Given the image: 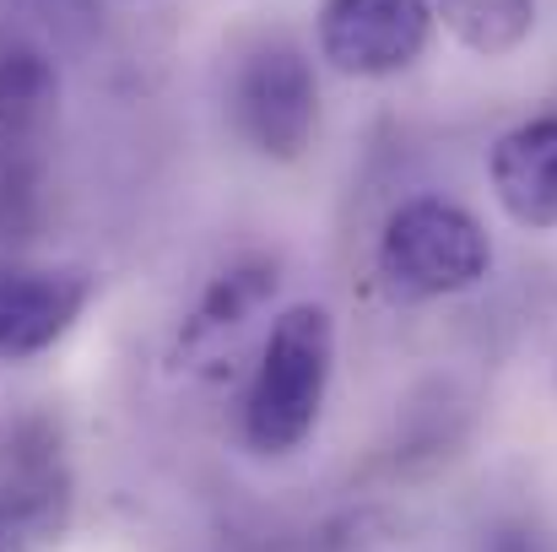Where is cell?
<instances>
[{
  "label": "cell",
  "mask_w": 557,
  "mask_h": 552,
  "mask_svg": "<svg viewBox=\"0 0 557 552\" xmlns=\"http://www.w3.org/2000/svg\"><path fill=\"white\" fill-rule=\"evenodd\" d=\"M336 364V326L325 304H293L271 320L260 364L244 395V439L260 455L298 450L325 406V384Z\"/></svg>",
  "instance_id": "6da1fadb"
},
{
  "label": "cell",
  "mask_w": 557,
  "mask_h": 552,
  "mask_svg": "<svg viewBox=\"0 0 557 552\" xmlns=\"http://www.w3.org/2000/svg\"><path fill=\"white\" fill-rule=\"evenodd\" d=\"M373 260L395 298L422 304V298H449L476 287L493 266V244L466 206L444 195H417L384 217Z\"/></svg>",
  "instance_id": "7a4b0ae2"
},
{
  "label": "cell",
  "mask_w": 557,
  "mask_h": 552,
  "mask_svg": "<svg viewBox=\"0 0 557 552\" xmlns=\"http://www.w3.org/2000/svg\"><path fill=\"white\" fill-rule=\"evenodd\" d=\"M233 125L265 158H298L320 125V82L298 44L271 38L233 71Z\"/></svg>",
  "instance_id": "3957f363"
},
{
  "label": "cell",
  "mask_w": 557,
  "mask_h": 552,
  "mask_svg": "<svg viewBox=\"0 0 557 552\" xmlns=\"http://www.w3.org/2000/svg\"><path fill=\"white\" fill-rule=\"evenodd\" d=\"M433 0H325L320 54L342 76H395L433 38Z\"/></svg>",
  "instance_id": "277c9868"
},
{
  "label": "cell",
  "mask_w": 557,
  "mask_h": 552,
  "mask_svg": "<svg viewBox=\"0 0 557 552\" xmlns=\"http://www.w3.org/2000/svg\"><path fill=\"white\" fill-rule=\"evenodd\" d=\"M87 309V282L76 271L0 266V358H33L54 347Z\"/></svg>",
  "instance_id": "5b68a950"
},
{
  "label": "cell",
  "mask_w": 557,
  "mask_h": 552,
  "mask_svg": "<svg viewBox=\"0 0 557 552\" xmlns=\"http://www.w3.org/2000/svg\"><path fill=\"white\" fill-rule=\"evenodd\" d=\"M487 174H493L498 206L520 228L553 233L557 228V114L525 120L509 136H498V147L487 158Z\"/></svg>",
  "instance_id": "8992f818"
},
{
  "label": "cell",
  "mask_w": 557,
  "mask_h": 552,
  "mask_svg": "<svg viewBox=\"0 0 557 552\" xmlns=\"http://www.w3.org/2000/svg\"><path fill=\"white\" fill-rule=\"evenodd\" d=\"M60 98V76L49 65V54L38 44H27L22 33H0V131H33L49 120Z\"/></svg>",
  "instance_id": "52a82bcc"
},
{
  "label": "cell",
  "mask_w": 557,
  "mask_h": 552,
  "mask_svg": "<svg viewBox=\"0 0 557 552\" xmlns=\"http://www.w3.org/2000/svg\"><path fill=\"white\" fill-rule=\"evenodd\" d=\"M433 16L471 54H509L536 27V0H433Z\"/></svg>",
  "instance_id": "ba28073f"
},
{
  "label": "cell",
  "mask_w": 557,
  "mask_h": 552,
  "mask_svg": "<svg viewBox=\"0 0 557 552\" xmlns=\"http://www.w3.org/2000/svg\"><path fill=\"white\" fill-rule=\"evenodd\" d=\"M60 510H65V493L49 466H27L11 482H0V552H16L38 542L44 531H54Z\"/></svg>",
  "instance_id": "9c48e42d"
},
{
  "label": "cell",
  "mask_w": 557,
  "mask_h": 552,
  "mask_svg": "<svg viewBox=\"0 0 557 552\" xmlns=\"http://www.w3.org/2000/svg\"><path fill=\"white\" fill-rule=\"evenodd\" d=\"M22 5H33L54 33H65V38H82V33H92L98 27V0H22Z\"/></svg>",
  "instance_id": "30bf717a"
}]
</instances>
